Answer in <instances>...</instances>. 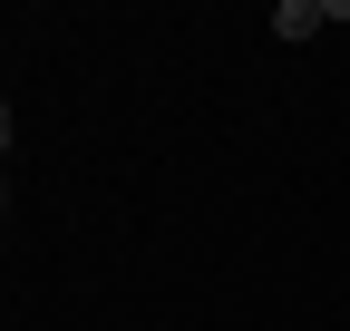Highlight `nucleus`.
Listing matches in <instances>:
<instances>
[{
	"instance_id": "nucleus-1",
	"label": "nucleus",
	"mask_w": 350,
	"mask_h": 331,
	"mask_svg": "<svg viewBox=\"0 0 350 331\" xmlns=\"http://www.w3.org/2000/svg\"><path fill=\"white\" fill-rule=\"evenodd\" d=\"M331 20H350V0H282V10H273L282 39H312V29H331Z\"/></svg>"
},
{
	"instance_id": "nucleus-3",
	"label": "nucleus",
	"mask_w": 350,
	"mask_h": 331,
	"mask_svg": "<svg viewBox=\"0 0 350 331\" xmlns=\"http://www.w3.org/2000/svg\"><path fill=\"white\" fill-rule=\"evenodd\" d=\"M0 195H10V185H0Z\"/></svg>"
},
{
	"instance_id": "nucleus-2",
	"label": "nucleus",
	"mask_w": 350,
	"mask_h": 331,
	"mask_svg": "<svg viewBox=\"0 0 350 331\" xmlns=\"http://www.w3.org/2000/svg\"><path fill=\"white\" fill-rule=\"evenodd\" d=\"M0 156H10V98H0Z\"/></svg>"
}]
</instances>
